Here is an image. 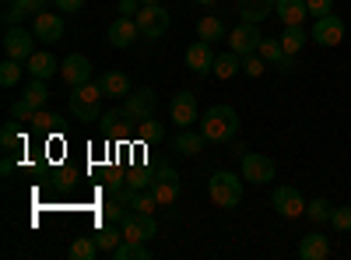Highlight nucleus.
<instances>
[{
  "mask_svg": "<svg viewBox=\"0 0 351 260\" xmlns=\"http://www.w3.org/2000/svg\"><path fill=\"white\" fill-rule=\"evenodd\" d=\"M99 84H102L106 99H127V95L134 92V84H130V78H127L123 71H106V74L99 78Z\"/></svg>",
  "mask_w": 351,
  "mask_h": 260,
  "instance_id": "20",
  "label": "nucleus"
},
{
  "mask_svg": "<svg viewBox=\"0 0 351 260\" xmlns=\"http://www.w3.org/2000/svg\"><path fill=\"white\" fill-rule=\"evenodd\" d=\"M169 113H172V123L190 127V123H197V99H193L190 92L172 95V102H169Z\"/></svg>",
  "mask_w": 351,
  "mask_h": 260,
  "instance_id": "18",
  "label": "nucleus"
},
{
  "mask_svg": "<svg viewBox=\"0 0 351 260\" xmlns=\"http://www.w3.org/2000/svg\"><path fill=\"white\" fill-rule=\"evenodd\" d=\"M274 4H278V0H236L239 18L243 21H253V25H260L267 14H274Z\"/></svg>",
  "mask_w": 351,
  "mask_h": 260,
  "instance_id": "21",
  "label": "nucleus"
},
{
  "mask_svg": "<svg viewBox=\"0 0 351 260\" xmlns=\"http://www.w3.org/2000/svg\"><path fill=\"white\" fill-rule=\"evenodd\" d=\"M197 39H204V43H218V39H225V25H221V18H218V14H204V18L197 21Z\"/></svg>",
  "mask_w": 351,
  "mask_h": 260,
  "instance_id": "26",
  "label": "nucleus"
},
{
  "mask_svg": "<svg viewBox=\"0 0 351 260\" xmlns=\"http://www.w3.org/2000/svg\"><path fill=\"white\" fill-rule=\"evenodd\" d=\"M306 32H302V25H285V32H281V46H285V53L288 56H299L302 53V46H306Z\"/></svg>",
  "mask_w": 351,
  "mask_h": 260,
  "instance_id": "28",
  "label": "nucleus"
},
{
  "mask_svg": "<svg viewBox=\"0 0 351 260\" xmlns=\"http://www.w3.org/2000/svg\"><path fill=\"white\" fill-rule=\"evenodd\" d=\"M155 106H158V95H155L152 88H134V92L123 99V113H127L134 123L148 120L152 113H155Z\"/></svg>",
  "mask_w": 351,
  "mask_h": 260,
  "instance_id": "9",
  "label": "nucleus"
},
{
  "mask_svg": "<svg viewBox=\"0 0 351 260\" xmlns=\"http://www.w3.org/2000/svg\"><path fill=\"white\" fill-rule=\"evenodd\" d=\"M274 172H278V165H274L271 155H260V152H246L243 155V180L263 187V183L274 180Z\"/></svg>",
  "mask_w": 351,
  "mask_h": 260,
  "instance_id": "6",
  "label": "nucleus"
},
{
  "mask_svg": "<svg viewBox=\"0 0 351 260\" xmlns=\"http://www.w3.org/2000/svg\"><path fill=\"white\" fill-rule=\"evenodd\" d=\"M313 43H319V46H341L344 43V21L330 11V14H324V18H316V25H313V36H309Z\"/></svg>",
  "mask_w": 351,
  "mask_h": 260,
  "instance_id": "10",
  "label": "nucleus"
},
{
  "mask_svg": "<svg viewBox=\"0 0 351 260\" xmlns=\"http://www.w3.org/2000/svg\"><path fill=\"white\" fill-rule=\"evenodd\" d=\"M330 225L337 228V233H351V208H334Z\"/></svg>",
  "mask_w": 351,
  "mask_h": 260,
  "instance_id": "42",
  "label": "nucleus"
},
{
  "mask_svg": "<svg viewBox=\"0 0 351 260\" xmlns=\"http://www.w3.org/2000/svg\"><path fill=\"white\" fill-rule=\"evenodd\" d=\"M99 253H102L99 243H95V239H84V236H77L74 246H71V257H74V260H95Z\"/></svg>",
  "mask_w": 351,
  "mask_h": 260,
  "instance_id": "33",
  "label": "nucleus"
},
{
  "mask_svg": "<svg viewBox=\"0 0 351 260\" xmlns=\"http://www.w3.org/2000/svg\"><path fill=\"white\" fill-rule=\"evenodd\" d=\"M141 4H162V0H141Z\"/></svg>",
  "mask_w": 351,
  "mask_h": 260,
  "instance_id": "49",
  "label": "nucleus"
},
{
  "mask_svg": "<svg viewBox=\"0 0 351 260\" xmlns=\"http://www.w3.org/2000/svg\"><path fill=\"white\" fill-rule=\"evenodd\" d=\"M208 193L218 208H239V200H243V180L236 176V172H215V176L208 180Z\"/></svg>",
  "mask_w": 351,
  "mask_h": 260,
  "instance_id": "3",
  "label": "nucleus"
},
{
  "mask_svg": "<svg viewBox=\"0 0 351 260\" xmlns=\"http://www.w3.org/2000/svg\"><path fill=\"white\" fill-rule=\"evenodd\" d=\"M306 8H309L313 18H324V14L334 11V0H306Z\"/></svg>",
  "mask_w": 351,
  "mask_h": 260,
  "instance_id": "43",
  "label": "nucleus"
},
{
  "mask_svg": "<svg viewBox=\"0 0 351 260\" xmlns=\"http://www.w3.org/2000/svg\"><path fill=\"white\" fill-rule=\"evenodd\" d=\"M36 39H43V43H60L64 39V18L60 14H49V11H43V14H36Z\"/></svg>",
  "mask_w": 351,
  "mask_h": 260,
  "instance_id": "17",
  "label": "nucleus"
},
{
  "mask_svg": "<svg viewBox=\"0 0 351 260\" xmlns=\"http://www.w3.org/2000/svg\"><path fill=\"white\" fill-rule=\"evenodd\" d=\"M215 43H204V39H197L190 49H186V67L197 74V78H204V74H211V67H215V49H211Z\"/></svg>",
  "mask_w": 351,
  "mask_h": 260,
  "instance_id": "13",
  "label": "nucleus"
},
{
  "mask_svg": "<svg viewBox=\"0 0 351 260\" xmlns=\"http://www.w3.org/2000/svg\"><path fill=\"white\" fill-rule=\"evenodd\" d=\"M204 130H190V127H183V134L176 137V152L180 155H186V158H193V155H200L204 152Z\"/></svg>",
  "mask_w": 351,
  "mask_h": 260,
  "instance_id": "24",
  "label": "nucleus"
},
{
  "mask_svg": "<svg viewBox=\"0 0 351 260\" xmlns=\"http://www.w3.org/2000/svg\"><path fill=\"white\" fill-rule=\"evenodd\" d=\"M25 71L28 74H32V78H53L56 71H60V64H56V56L53 53H32V56H28V60H25Z\"/></svg>",
  "mask_w": 351,
  "mask_h": 260,
  "instance_id": "22",
  "label": "nucleus"
},
{
  "mask_svg": "<svg viewBox=\"0 0 351 260\" xmlns=\"http://www.w3.org/2000/svg\"><path fill=\"white\" fill-rule=\"evenodd\" d=\"M4 53L11 60H28V56L36 53V32H28V28L14 25V28H4Z\"/></svg>",
  "mask_w": 351,
  "mask_h": 260,
  "instance_id": "5",
  "label": "nucleus"
},
{
  "mask_svg": "<svg viewBox=\"0 0 351 260\" xmlns=\"http://www.w3.org/2000/svg\"><path fill=\"white\" fill-rule=\"evenodd\" d=\"M299 257L302 260H327L330 257V239L324 233H306L299 243Z\"/></svg>",
  "mask_w": 351,
  "mask_h": 260,
  "instance_id": "19",
  "label": "nucleus"
},
{
  "mask_svg": "<svg viewBox=\"0 0 351 260\" xmlns=\"http://www.w3.org/2000/svg\"><path fill=\"white\" fill-rule=\"evenodd\" d=\"M306 215H309L316 225H324V222H330L334 204H330V200H324V197H316V200H309V204H306Z\"/></svg>",
  "mask_w": 351,
  "mask_h": 260,
  "instance_id": "32",
  "label": "nucleus"
},
{
  "mask_svg": "<svg viewBox=\"0 0 351 260\" xmlns=\"http://www.w3.org/2000/svg\"><path fill=\"white\" fill-rule=\"evenodd\" d=\"M36 113H39V109H36L32 102H28V99H18V102L11 106V117H14V120H21V123H25V120H32Z\"/></svg>",
  "mask_w": 351,
  "mask_h": 260,
  "instance_id": "41",
  "label": "nucleus"
},
{
  "mask_svg": "<svg viewBox=\"0 0 351 260\" xmlns=\"http://www.w3.org/2000/svg\"><path fill=\"white\" fill-rule=\"evenodd\" d=\"M53 4L60 8V11H67V14H77L84 8V0H53Z\"/></svg>",
  "mask_w": 351,
  "mask_h": 260,
  "instance_id": "46",
  "label": "nucleus"
},
{
  "mask_svg": "<svg viewBox=\"0 0 351 260\" xmlns=\"http://www.w3.org/2000/svg\"><path fill=\"white\" fill-rule=\"evenodd\" d=\"M95 243H99V250H102V253H112L116 246L123 243V228H112V225H102L99 233H95Z\"/></svg>",
  "mask_w": 351,
  "mask_h": 260,
  "instance_id": "30",
  "label": "nucleus"
},
{
  "mask_svg": "<svg viewBox=\"0 0 351 260\" xmlns=\"http://www.w3.org/2000/svg\"><path fill=\"white\" fill-rule=\"evenodd\" d=\"M49 11V0H8V11H4V28L21 25V18L28 14H43Z\"/></svg>",
  "mask_w": 351,
  "mask_h": 260,
  "instance_id": "14",
  "label": "nucleus"
},
{
  "mask_svg": "<svg viewBox=\"0 0 351 260\" xmlns=\"http://www.w3.org/2000/svg\"><path fill=\"white\" fill-rule=\"evenodd\" d=\"M274 14H278L285 25H302V18L309 14V8H306V0H278Z\"/></svg>",
  "mask_w": 351,
  "mask_h": 260,
  "instance_id": "23",
  "label": "nucleus"
},
{
  "mask_svg": "<svg viewBox=\"0 0 351 260\" xmlns=\"http://www.w3.org/2000/svg\"><path fill=\"white\" fill-rule=\"evenodd\" d=\"M158 236V222L155 215H144V211H130L123 218V239H137V243H148Z\"/></svg>",
  "mask_w": 351,
  "mask_h": 260,
  "instance_id": "8",
  "label": "nucleus"
},
{
  "mask_svg": "<svg viewBox=\"0 0 351 260\" xmlns=\"http://www.w3.org/2000/svg\"><path fill=\"white\" fill-rule=\"evenodd\" d=\"M21 60H11V56H8V60L4 64H0V84H4V88H14V84L21 81Z\"/></svg>",
  "mask_w": 351,
  "mask_h": 260,
  "instance_id": "34",
  "label": "nucleus"
},
{
  "mask_svg": "<svg viewBox=\"0 0 351 260\" xmlns=\"http://www.w3.org/2000/svg\"><path fill=\"white\" fill-rule=\"evenodd\" d=\"M152 193L158 200V208L176 204V197H180V172H176L172 165H162L155 172V180H152Z\"/></svg>",
  "mask_w": 351,
  "mask_h": 260,
  "instance_id": "7",
  "label": "nucleus"
},
{
  "mask_svg": "<svg viewBox=\"0 0 351 260\" xmlns=\"http://www.w3.org/2000/svg\"><path fill=\"white\" fill-rule=\"evenodd\" d=\"M278 67H281V71H285V74H288V71H291V67H295V56H285V60H281V64H278Z\"/></svg>",
  "mask_w": 351,
  "mask_h": 260,
  "instance_id": "47",
  "label": "nucleus"
},
{
  "mask_svg": "<svg viewBox=\"0 0 351 260\" xmlns=\"http://www.w3.org/2000/svg\"><path fill=\"white\" fill-rule=\"evenodd\" d=\"M148 183H152V176H148L144 169H134L130 176H127V187H130V190H141V187H148Z\"/></svg>",
  "mask_w": 351,
  "mask_h": 260,
  "instance_id": "44",
  "label": "nucleus"
},
{
  "mask_svg": "<svg viewBox=\"0 0 351 260\" xmlns=\"http://www.w3.org/2000/svg\"><path fill=\"white\" fill-rule=\"evenodd\" d=\"M197 4H200V8H215V4H218V0H197Z\"/></svg>",
  "mask_w": 351,
  "mask_h": 260,
  "instance_id": "48",
  "label": "nucleus"
},
{
  "mask_svg": "<svg viewBox=\"0 0 351 260\" xmlns=\"http://www.w3.org/2000/svg\"><path fill=\"white\" fill-rule=\"evenodd\" d=\"M243 71H246L250 78H260L263 71H267V60H263L260 53H250V56H243Z\"/></svg>",
  "mask_w": 351,
  "mask_h": 260,
  "instance_id": "39",
  "label": "nucleus"
},
{
  "mask_svg": "<svg viewBox=\"0 0 351 260\" xmlns=\"http://www.w3.org/2000/svg\"><path fill=\"white\" fill-rule=\"evenodd\" d=\"M141 36V28H137V18H112V25H109V43L116 46V49H127V46H134V39Z\"/></svg>",
  "mask_w": 351,
  "mask_h": 260,
  "instance_id": "15",
  "label": "nucleus"
},
{
  "mask_svg": "<svg viewBox=\"0 0 351 260\" xmlns=\"http://www.w3.org/2000/svg\"><path fill=\"white\" fill-rule=\"evenodd\" d=\"M144 4H141V0H120V8H116V11H120L123 18H137V11H141Z\"/></svg>",
  "mask_w": 351,
  "mask_h": 260,
  "instance_id": "45",
  "label": "nucleus"
},
{
  "mask_svg": "<svg viewBox=\"0 0 351 260\" xmlns=\"http://www.w3.org/2000/svg\"><path fill=\"white\" fill-rule=\"evenodd\" d=\"M21 99H28V102H32L36 109H43V106H46V99H49V88H46V81H43V78H32V81L25 84Z\"/></svg>",
  "mask_w": 351,
  "mask_h": 260,
  "instance_id": "29",
  "label": "nucleus"
},
{
  "mask_svg": "<svg viewBox=\"0 0 351 260\" xmlns=\"http://www.w3.org/2000/svg\"><path fill=\"white\" fill-rule=\"evenodd\" d=\"M109 257L112 260H152V250L144 246V243H137V239H123Z\"/></svg>",
  "mask_w": 351,
  "mask_h": 260,
  "instance_id": "27",
  "label": "nucleus"
},
{
  "mask_svg": "<svg viewBox=\"0 0 351 260\" xmlns=\"http://www.w3.org/2000/svg\"><path fill=\"white\" fill-rule=\"evenodd\" d=\"M260 28L253 25V21H243L236 32H228V49L232 53H239V56H250V53H256L260 49Z\"/></svg>",
  "mask_w": 351,
  "mask_h": 260,
  "instance_id": "12",
  "label": "nucleus"
},
{
  "mask_svg": "<svg viewBox=\"0 0 351 260\" xmlns=\"http://www.w3.org/2000/svg\"><path fill=\"white\" fill-rule=\"evenodd\" d=\"M32 123H36L39 130H53V134L64 130V117H60V113H36Z\"/></svg>",
  "mask_w": 351,
  "mask_h": 260,
  "instance_id": "35",
  "label": "nucleus"
},
{
  "mask_svg": "<svg viewBox=\"0 0 351 260\" xmlns=\"http://www.w3.org/2000/svg\"><path fill=\"white\" fill-rule=\"evenodd\" d=\"M200 130H204V137H208V141L225 144V141L236 137V130H239V113L232 109V106H211L200 117Z\"/></svg>",
  "mask_w": 351,
  "mask_h": 260,
  "instance_id": "1",
  "label": "nucleus"
},
{
  "mask_svg": "<svg viewBox=\"0 0 351 260\" xmlns=\"http://www.w3.org/2000/svg\"><path fill=\"white\" fill-rule=\"evenodd\" d=\"M60 74H64V81L71 84V88H77V84L92 81V64H88V56H81V53H71L67 60L60 64Z\"/></svg>",
  "mask_w": 351,
  "mask_h": 260,
  "instance_id": "16",
  "label": "nucleus"
},
{
  "mask_svg": "<svg viewBox=\"0 0 351 260\" xmlns=\"http://www.w3.org/2000/svg\"><path fill=\"white\" fill-rule=\"evenodd\" d=\"M155 208H158L155 193H141V190H134V197H130V211H144V215H155Z\"/></svg>",
  "mask_w": 351,
  "mask_h": 260,
  "instance_id": "36",
  "label": "nucleus"
},
{
  "mask_svg": "<svg viewBox=\"0 0 351 260\" xmlns=\"http://www.w3.org/2000/svg\"><path fill=\"white\" fill-rule=\"evenodd\" d=\"M0 144H4V152H14L18 144H25V137L18 134V123H8L4 134H0Z\"/></svg>",
  "mask_w": 351,
  "mask_h": 260,
  "instance_id": "40",
  "label": "nucleus"
},
{
  "mask_svg": "<svg viewBox=\"0 0 351 260\" xmlns=\"http://www.w3.org/2000/svg\"><path fill=\"white\" fill-rule=\"evenodd\" d=\"M162 134H165V130H162V123H158L155 117H148V120L137 123V137H141V141H162Z\"/></svg>",
  "mask_w": 351,
  "mask_h": 260,
  "instance_id": "37",
  "label": "nucleus"
},
{
  "mask_svg": "<svg viewBox=\"0 0 351 260\" xmlns=\"http://www.w3.org/2000/svg\"><path fill=\"white\" fill-rule=\"evenodd\" d=\"M102 84H92V81H84L77 84V88H71V113L81 120V123H95L102 120Z\"/></svg>",
  "mask_w": 351,
  "mask_h": 260,
  "instance_id": "2",
  "label": "nucleus"
},
{
  "mask_svg": "<svg viewBox=\"0 0 351 260\" xmlns=\"http://www.w3.org/2000/svg\"><path fill=\"white\" fill-rule=\"evenodd\" d=\"M137 28L144 39H162L169 32V11L162 4H144L137 11Z\"/></svg>",
  "mask_w": 351,
  "mask_h": 260,
  "instance_id": "4",
  "label": "nucleus"
},
{
  "mask_svg": "<svg viewBox=\"0 0 351 260\" xmlns=\"http://www.w3.org/2000/svg\"><path fill=\"white\" fill-rule=\"evenodd\" d=\"M256 53H260L267 64H274V67L288 56V53H285V46H281V39H260V49H256Z\"/></svg>",
  "mask_w": 351,
  "mask_h": 260,
  "instance_id": "31",
  "label": "nucleus"
},
{
  "mask_svg": "<svg viewBox=\"0 0 351 260\" xmlns=\"http://www.w3.org/2000/svg\"><path fill=\"white\" fill-rule=\"evenodd\" d=\"M274 211L281 218H302L306 215V200L295 187H274Z\"/></svg>",
  "mask_w": 351,
  "mask_h": 260,
  "instance_id": "11",
  "label": "nucleus"
},
{
  "mask_svg": "<svg viewBox=\"0 0 351 260\" xmlns=\"http://www.w3.org/2000/svg\"><path fill=\"white\" fill-rule=\"evenodd\" d=\"M123 120H130L123 109H112V113H106V117H102V127H106V134H123Z\"/></svg>",
  "mask_w": 351,
  "mask_h": 260,
  "instance_id": "38",
  "label": "nucleus"
},
{
  "mask_svg": "<svg viewBox=\"0 0 351 260\" xmlns=\"http://www.w3.org/2000/svg\"><path fill=\"white\" fill-rule=\"evenodd\" d=\"M239 71H243V56H239V53H232V49H228V53H218V56H215V67H211V74H218L221 81L236 78Z\"/></svg>",
  "mask_w": 351,
  "mask_h": 260,
  "instance_id": "25",
  "label": "nucleus"
}]
</instances>
